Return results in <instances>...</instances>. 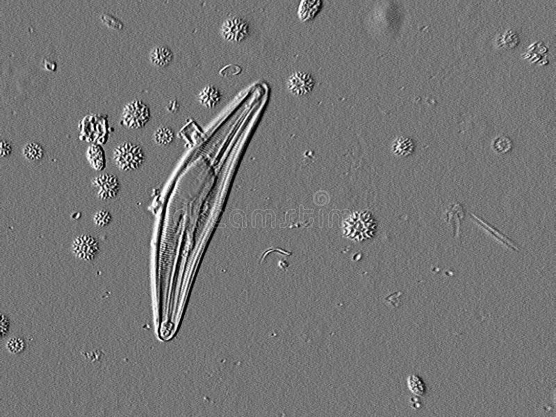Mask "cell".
Here are the masks:
<instances>
[{"mask_svg": "<svg viewBox=\"0 0 556 417\" xmlns=\"http://www.w3.org/2000/svg\"><path fill=\"white\" fill-rule=\"evenodd\" d=\"M113 160L120 170L127 172L141 168L144 164L145 156L139 145L124 142L113 151Z\"/></svg>", "mask_w": 556, "mask_h": 417, "instance_id": "1", "label": "cell"}, {"mask_svg": "<svg viewBox=\"0 0 556 417\" xmlns=\"http://www.w3.org/2000/svg\"><path fill=\"white\" fill-rule=\"evenodd\" d=\"M151 110L141 100H134L126 104L122 110L121 123L132 129L145 127L151 119Z\"/></svg>", "mask_w": 556, "mask_h": 417, "instance_id": "2", "label": "cell"}, {"mask_svg": "<svg viewBox=\"0 0 556 417\" xmlns=\"http://www.w3.org/2000/svg\"><path fill=\"white\" fill-rule=\"evenodd\" d=\"M72 251L76 257L80 260H93L100 251L98 240L89 235L81 234L77 236L72 243Z\"/></svg>", "mask_w": 556, "mask_h": 417, "instance_id": "3", "label": "cell"}, {"mask_svg": "<svg viewBox=\"0 0 556 417\" xmlns=\"http://www.w3.org/2000/svg\"><path fill=\"white\" fill-rule=\"evenodd\" d=\"M93 187L97 189V196L102 201L114 199L119 193L120 185L114 174L103 173L92 180Z\"/></svg>", "mask_w": 556, "mask_h": 417, "instance_id": "4", "label": "cell"}, {"mask_svg": "<svg viewBox=\"0 0 556 417\" xmlns=\"http://www.w3.org/2000/svg\"><path fill=\"white\" fill-rule=\"evenodd\" d=\"M249 32L248 23L239 17L227 19L223 23L222 34L225 40L230 42H240L244 40Z\"/></svg>", "mask_w": 556, "mask_h": 417, "instance_id": "5", "label": "cell"}, {"mask_svg": "<svg viewBox=\"0 0 556 417\" xmlns=\"http://www.w3.org/2000/svg\"><path fill=\"white\" fill-rule=\"evenodd\" d=\"M314 82L309 74L296 72L293 73L288 80V89L295 95L308 94L314 87Z\"/></svg>", "mask_w": 556, "mask_h": 417, "instance_id": "6", "label": "cell"}, {"mask_svg": "<svg viewBox=\"0 0 556 417\" xmlns=\"http://www.w3.org/2000/svg\"><path fill=\"white\" fill-rule=\"evenodd\" d=\"M174 54L169 48L164 46H157L149 52V59L155 67H166L170 63Z\"/></svg>", "mask_w": 556, "mask_h": 417, "instance_id": "7", "label": "cell"}, {"mask_svg": "<svg viewBox=\"0 0 556 417\" xmlns=\"http://www.w3.org/2000/svg\"><path fill=\"white\" fill-rule=\"evenodd\" d=\"M87 159L91 167L97 171H102L106 167V155L102 147L91 145L87 150Z\"/></svg>", "mask_w": 556, "mask_h": 417, "instance_id": "8", "label": "cell"}, {"mask_svg": "<svg viewBox=\"0 0 556 417\" xmlns=\"http://www.w3.org/2000/svg\"><path fill=\"white\" fill-rule=\"evenodd\" d=\"M221 98V94L219 89L211 85L205 87L199 94L200 104L208 108L215 107Z\"/></svg>", "mask_w": 556, "mask_h": 417, "instance_id": "9", "label": "cell"}, {"mask_svg": "<svg viewBox=\"0 0 556 417\" xmlns=\"http://www.w3.org/2000/svg\"><path fill=\"white\" fill-rule=\"evenodd\" d=\"M414 147V143L409 138L400 137L394 141L393 152L400 156H408L413 152Z\"/></svg>", "mask_w": 556, "mask_h": 417, "instance_id": "10", "label": "cell"}, {"mask_svg": "<svg viewBox=\"0 0 556 417\" xmlns=\"http://www.w3.org/2000/svg\"><path fill=\"white\" fill-rule=\"evenodd\" d=\"M23 155L26 160L31 162H36L41 160L44 156V149L38 143L31 142L25 145L23 150Z\"/></svg>", "mask_w": 556, "mask_h": 417, "instance_id": "11", "label": "cell"}, {"mask_svg": "<svg viewBox=\"0 0 556 417\" xmlns=\"http://www.w3.org/2000/svg\"><path fill=\"white\" fill-rule=\"evenodd\" d=\"M175 138L174 131L170 127H161L154 133L155 142L159 145H168L173 142Z\"/></svg>", "mask_w": 556, "mask_h": 417, "instance_id": "12", "label": "cell"}, {"mask_svg": "<svg viewBox=\"0 0 556 417\" xmlns=\"http://www.w3.org/2000/svg\"><path fill=\"white\" fill-rule=\"evenodd\" d=\"M408 383L410 390L414 394L419 397H423L425 394V386L421 378L415 375L410 376L408 378Z\"/></svg>", "mask_w": 556, "mask_h": 417, "instance_id": "13", "label": "cell"}, {"mask_svg": "<svg viewBox=\"0 0 556 417\" xmlns=\"http://www.w3.org/2000/svg\"><path fill=\"white\" fill-rule=\"evenodd\" d=\"M112 221V216L111 213L106 209H101L95 213L93 216V222L95 226L99 228H104L110 224Z\"/></svg>", "mask_w": 556, "mask_h": 417, "instance_id": "14", "label": "cell"}, {"mask_svg": "<svg viewBox=\"0 0 556 417\" xmlns=\"http://www.w3.org/2000/svg\"><path fill=\"white\" fill-rule=\"evenodd\" d=\"M511 147H512V142L507 137L497 138L493 143L494 150L499 153H506L510 150Z\"/></svg>", "mask_w": 556, "mask_h": 417, "instance_id": "15", "label": "cell"}, {"mask_svg": "<svg viewBox=\"0 0 556 417\" xmlns=\"http://www.w3.org/2000/svg\"><path fill=\"white\" fill-rule=\"evenodd\" d=\"M7 346L8 350L12 354H20L25 348L24 341L22 339L14 337L8 341Z\"/></svg>", "mask_w": 556, "mask_h": 417, "instance_id": "16", "label": "cell"}, {"mask_svg": "<svg viewBox=\"0 0 556 417\" xmlns=\"http://www.w3.org/2000/svg\"><path fill=\"white\" fill-rule=\"evenodd\" d=\"M102 19L103 22H104L105 24L108 25V26L110 27H115V28L116 29H120L122 25H123L118 20V19L113 17L112 15L108 14V13H104V14H103L102 15Z\"/></svg>", "mask_w": 556, "mask_h": 417, "instance_id": "17", "label": "cell"}, {"mask_svg": "<svg viewBox=\"0 0 556 417\" xmlns=\"http://www.w3.org/2000/svg\"><path fill=\"white\" fill-rule=\"evenodd\" d=\"M11 152H12V147H11V143L8 142L7 141L2 140L1 154H0V157H1L2 158L7 157L11 155Z\"/></svg>", "mask_w": 556, "mask_h": 417, "instance_id": "18", "label": "cell"}, {"mask_svg": "<svg viewBox=\"0 0 556 417\" xmlns=\"http://www.w3.org/2000/svg\"><path fill=\"white\" fill-rule=\"evenodd\" d=\"M42 65L47 71H55L56 70V63L55 62L50 61L48 59L42 60Z\"/></svg>", "mask_w": 556, "mask_h": 417, "instance_id": "19", "label": "cell"}, {"mask_svg": "<svg viewBox=\"0 0 556 417\" xmlns=\"http://www.w3.org/2000/svg\"><path fill=\"white\" fill-rule=\"evenodd\" d=\"M167 110L171 112V113H177L178 112L180 105L178 103L176 100L170 101L166 106Z\"/></svg>", "mask_w": 556, "mask_h": 417, "instance_id": "20", "label": "cell"}]
</instances>
